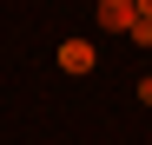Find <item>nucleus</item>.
<instances>
[{
	"label": "nucleus",
	"mask_w": 152,
	"mask_h": 145,
	"mask_svg": "<svg viewBox=\"0 0 152 145\" xmlns=\"http://www.w3.org/2000/svg\"><path fill=\"white\" fill-rule=\"evenodd\" d=\"M99 27H113V33H132V0H99Z\"/></svg>",
	"instance_id": "obj_2"
},
{
	"label": "nucleus",
	"mask_w": 152,
	"mask_h": 145,
	"mask_svg": "<svg viewBox=\"0 0 152 145\" xmlns=\"http://www.w3.org/2000/svg\"><path fill=\"white\" fill-rule=\"evenodd\" d=\"M139 99H145V106H152V72H145V79H139Z\"/></svg>",
	"instance_id": "obj_3"
},
{
	"label": "nucleus",
	"mask_w": 152,
	"mask_h": 145,
	"mask_svg": "<svg viewBox=\"0 0 152 145\" xmlns=\"http://www.w3.org/2000/svg\"><path fill=\"white\" fill-rule=\"evenodd\" d=\"M60 66H66V72H93V66H99L93 40H66V46H60Z\"/></svg>",
	"instance_id": "obj_1"
}]
</instances>
